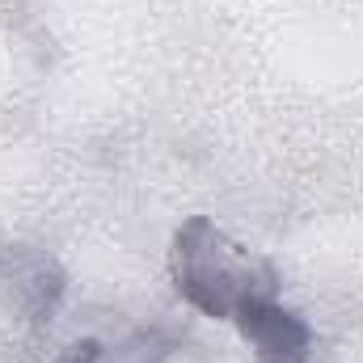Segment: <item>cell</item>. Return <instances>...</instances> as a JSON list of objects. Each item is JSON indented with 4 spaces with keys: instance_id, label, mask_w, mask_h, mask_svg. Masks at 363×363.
Returning <instances> with one entry per match:
<instances>
[{
    "instance_id": "6da1fadb",
    "label": "cell",
    "mask_w": 363,
    "mask_h": 363,
    "mask_svg": "<svg viewBox=\"0 0 363 363\" xmlns=\"http://www.w3.org/2000/svg\"><path fill=\"white\" fill-rule=\"evenodd\" d=\"M169 271L182 300L194 304L203 317H220V321H233L241 304L279 291V274L271 262L241 250L207 216H190L174 233Z\"/></svg>"
},
{
    "instance_id": "7a4b0ae2",
    "label": "cell",
    "mask_w": 363,
    "mask_h": 363,
    "mask_svg": "<svg viewBox=\"0 0 363 363\" xmlns=\"http://www.w3.org/2000/svg\"><path fill=\"white\" fill-rule=\"evenodd\" d=\"M241 338L254 347L258 363H308L313 355V330L300 313L274 304V296L250 300L233 313Z\"/></svg>"
},
{
    "instance_id": "3957f363",
    "label": "cell",
    "mask_w": 363,
    "mask_h": 363,
    "mask_svg": "<svg viewBox=\"0 0 363 363\" xmlns=\"http://www.w3.org/2000/svg\"><path fill=\"white\" fill-rule=\"evenodd\" d=\"M64 287L68 279L55 258L30 250H0V300L13 304L26 321H51Z\"/></svg>"
},
{
    "instance_id": "277c9868",
    "label": "cell",
    "mask_w": 363,
    "mask_h": 363,
    "mask_svg": "<svg viewBox=\"0 0 363 363\" xmlns=\"http://www.w3.org/2000/svg\"><path fill=\"white\" fill-rule=\"evenodd\" d=\"M55 363H101V342L97 338H81V342L64 347V355Z\"/></svg>"
}]
</instances>
